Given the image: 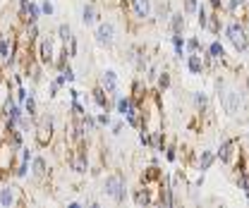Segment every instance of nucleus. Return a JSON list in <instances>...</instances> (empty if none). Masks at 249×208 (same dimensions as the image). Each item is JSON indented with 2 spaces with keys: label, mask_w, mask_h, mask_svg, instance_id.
Masks as SVG:
<instances>
[{
  "label": "nucleus",
  "mask_w": 249,
  "mask_h": 208,
  "mask_svg": "<svg viewBox=\"0 0 249 208\" xmlns=\"http://www.w3.org/2000/svg\"><path fill=\"white\" fill-rule=\"evenodd\" d=\"M213 87H216V96H218V103L223 108V113L228 118H242L245 113V105L249 103V82H247V89H242L237 82H230L225 77L218 74L213 79Z\"/></svg>",
  "instance_id": "1"
},
{
  "label": "nucleus",
  "mask_w": 249,
  "mask_h": 208,
  "mask_svg": "<svg viewBox=\"0 0 249 208\" xmlns=\"http://www.w3.org/2000/svg\"><path fill=\"white\" fill-rule=\"evenodd\" d=\"M101 194L108 196L113 204L123 206L124 201L129 199V189H127V179L123 173H108L103 182H101Z\"/></svg>",
  "instance_id": "2"
},
{
  "label": "nucleus",
  "mask_w": 249,
  "mask_h": 208,
  "mask_svg": "<svg viewBox=\"0 0 249 208\" xmlns=\"http://www.w3.org/2000/svg\"><path fill=\"white\" fill-rule=\"evenodd\" d=\"M60 48H62V43L58 41V36H55V34H41V38H38V41H36V46H34V53H36V60H38L43 67H48V69H51Z\"/></svg>",
  "instance_id": "3"
},
{
  "label": "nucleus",
  "mask_w": 249,
  "mask_h": 208,
  "mask_svg": "<svg viewBox=\"0 0 249 208\" xmlns=\"http://www.w3.org/2000/svg\"><path fill=\"white\" fill-rule=\"evenodd\" d=\"M34 137H36V146L38 149H48L55 139V115L53 113H43L34 120Z\"/></svg>",
  "instance_id": "4"
},
{
  "label": "nucleus",
  "mask_w": 249,
  "mask_h": 208,
  "mask_svg": "<svg viewBox=\"0 0 249 208\" xmlns=\"http://www.w3.org/2000/svg\"><path fill=\"white\" fill-rule=\"evenodd\" d=\"M223 29H225L228 43H230L237 53H247L249 51V34H247V27H245L242 19H230Z\"/></svg>",
  "instance_id": "5"
},
{
  "label": "nucleus",
  "mask_w": 249,
  "mask_h": 208,
  "mask_svg": "<svg viewBox=\"0 0 249 208\" xmlns=\"http://www.w3.org/2000/svg\"><path fill=\"white\" fill-rule=\"evenodd\" d=\"M93 41H96L98 48L113 51V48H115V41H118V27H115V22L101 19V22L96 24V31H93Z\"/></svg>",
  "instance_id": "6"
},
{
  "label": "nucleus",
  "mask_w": 249,
  "mask_h": 208,
  "mask_svg": "<svg viewBox=\"0 0 249 208\" xmlns=\"http://www.w3.org/2000/svg\"><path fill=\"white\" fill-rule=\"evenodd\" d=\"M27 204V196H24V189L10 179H5L0 184V206L2 208H15V206H24Z\"/></svg>",
  "instance_id": "7"
},
{
  "label": "nucleus",
  "mask_w": 249,
  "mask_h": 208,
  "mask_svg": "<svg viewBox=\"0 0 249 208\" xmlns=\"http://www.w3.org/2000/svg\"><path fill=\"white\" fill-rule=\"evenodd\" d=\"M124 10H127L139 24H146V22H151V17H154V0H127Z\"/></svg>",
  "instance_id": "8"
},
{
  "label": "nucleus",
  "mask_w": 249,
  "mask_h": 208,
  "mask_svg": "<svg viewBox=\"0 0 249 208\" xmlns=\"http://www.w3.org/2000/svg\"><path fill=\"white\" fill-rule=\"evenodd\" d=\"M237 149H240L237 139H223L216 151V160H220L223 165H232V163L237 160V156H240Z\"/></svg>",
  "instance_id": "9"
},
{
  "label": "nucleus",
  "mask_w": 249,
  "mask_h": 208,
  "mask_svg": "<svg viewBox=\"0 0 249 208\" xmlns=\"http://www.w3.org/2000/svg\"><path fill=\"white\" fill-rule=\"evenodd\" d=\"M132 201L134 206H156V191L146 184H139L137 189H132Z\"/></svg>",
  "instance_id": "10"
},
{
  "label": "nucleus",
  "mask_w": 249,
  "mask_h": 208,
  "mask_svg": "<svg viewBox=\"0 0 249 208\" xmlns=\"http://www.w3.org/2000/svg\"><path fill=\"white\" fill-rule=\"evenodd\" d=\"M29 175L36 182L46 179V175H48V160H46V156L34 153V158H31V163H29Z\"/></svg>",
  "instance_id": "11"
},
{
  "label": "nucleus",
  "mask_w": 249,
  "mask_h": 208,
  "mask_svg": "<svg viewBox=\"0 0 249 208\" xmlns=\"http://www.w3.org/2000/svg\"><path fill=\"white\" fill-rule=\"evenodd\" d=\"M91 103L96 105V108H98V110H108V113L113 110V101H110V93L103 89V87H98V84H96V87L91 89Z\"/></svg>",
  "instance_id": "12"
},
{
  "label": "nucleus",
  "mask_w": 249,
  "mask_h": 208,
  "mask_svg": "<svg viewBox=\"0 0 249 208\" xmlns=\"http://www.w3.org/2000/svg\"><path fill=\"white\" fill-rule=\"evenodd\" d=\"M189 98H192V108H194V113H199V115L211 113V98H209L206 91H192Z\"/></svg>",
  "instance_id": "13"
},
{
  "label": "nucleus",
  "mask_w": 249,
  "mask_h": 208,
  "mask_svg": "<svg viewBox=\"0 0 249 208\" xmlns=\"http://www.w3.org/2000/svg\"><path fill=\"white\" fill-rule=\"evenodd\" d=\"M98 87H103V89L108 91V93H115V91H120V79H118V72L115 69H103L101 72V77H98Z\"/></svg>",
  "instance_id": "14"
},
{
  "label": "nucleus",
  "mask_w": 249,
  "mask_h": 208,
  "mask_svg": "<svg viewBox=\"0 0 249 208\" xmlns=\"http://www.w3.org/2000/svg\"><path fill=\"white\" fill-rule=\"evenodd\" d=\"M160 179H163V170H160V165H156V163H151V165L142 173V184H146V187H151V189H156V187L160 184Z\"/></svg>",
  "instance_id": "15"
},
{
  "label": "nucleus",
  "mask_w": 249,
  "mask_h": 208,
  "mask_svg": "<svg viewBox=\"0 0 249 208\" xmlns=\"http://www.w3.org/2000/svg\"><path fill=\"white\" fill-rule=\"evenodd\" d=\"M103 17L98 15V10H96V2H84V7H82V24L84 27H96L98 22H101Z\"/></svg>",
  "instance_id": "16"
},
{
  "label": "nucleus",
  "mask_w": 249,
  "mask_h": 208,
  "mask_svg": "<svg viewBox=\"0 0 249 208\" xmlns=\"http://www.w3.org/2000/svg\"><path fill=\"white\" fill-rule=\"evenodd\" d=\"M185 65H187V69H189V74H194V77L206 74V65H204L201 53H189V55L185 58Z\"/></svg>",
  "instance_id": "17"
},
{
  "label": "nucleus",
  "mask_w": 249,
  "mask_h": 208,
  "mask_svg": "<svg viewBox=\"0 0 249 208\" xmlns=\"http://www.w3.org/2000/svg\"><path fill=\"white\" fill-rule=\"evenodd\" d=\"M213 163H216V153L211 149H201L199 151V156H196V170L199 173H209L211 168H213Z\"/></svg>",
  "instance_id": "18"
},
{
  "label": "nucleus",
  "mask_w": 249,
  "mask_h": 208,
  "mask_svg": "<svg viewBox=\"0 0 249 208\" xmlns=\"http://www.w3.org/2000/svg\"><path fill=\"white\" fill-rule=\"evenodd\" d=\"M168 27H170V34H185L187 15L182 10H173L170 12V19H168Z\"/></svg>",
  "instance_id": "19"
},
{
  "label": "nucleus",
  "mask_w": 249,
  "mask_h": 208,
  "mask_svg": "<svg viewBox=\"0 0 249 208\" xmlns=\"http://www.w3.org/2000/svg\"><path fill=\"white\" fill-rule=\"evenodd\" d=\"M170 12H173L170 2H168V0H158V2H154V17H151V19H156L158 24H168Z\"/></svg>",
  "instance_id": "20"
},
{
  "label": "nucleus",
  "mask_w": 249,
  "mask_h": 208,
  "mask_svg": "<svg viewBox=\"0 0 249 208\" xmlns=\"http://www.w3.org/2000/svg\"><path fill=\"white\" fill-rule=\"evenodd\" d=\"M43 15H41V5L36 2V0H31L29 7H27V12H24V17H22V24H31V22H38Z\"/></svg>",
  "instance_id": "21"
},
{
  "label": "nucleus",
  "mask_w": 249,
  "mask_h": 208,
  "mask_svg": "<svg viewBox=\"0 0 249 208\" xmlns=\"http://www.w3.org/2000/svg\"><path fill=\"white\" fill-rule=\"evenodd\" d=\"M170 43H173V51H175V60H185V36L182 34H173L170 36Z\"/></svg>",
  "instance_id": "22"
},
{
  "label": "nucleus",
  "mask_w": 249,
  "mask_h": 208,
  "mask_svg": "<svg viewBox=\"0 0 249 208\" xmlns=\"http://www.w3.org/2000/svg\"><path fill=\"white\" fill-rule=\"evenodd\" d=\"M204 51H206V53H209L211 58H218V60H225V62H228V53H225V46H223V43H220L218 38H216V41H211V43H209V46H206Z\"/></svg>",
  "instance_id": "23"
},
{
  "label": "nucleus",
  "mask_w": 249,
  "mask_h": 208,
  "mask_svg": "<svg viewBox=\"0 0 249 208\" xmlns=\"http://www.w3.org/2000/svg\"><path fill=\"white\" fill-rule=\"evenodd\" d=\"M170 87H173V77H170V72H168V69H160L158 77H156V89L160 91V93H165V91H170Z\"/></svg>",
  "instance_id": "24"
},
{
  "label": "nucleus",
  "mask_w": 249,
  "mask_h": 208,
  "mask_svg": "<svg viewBox=\"0 0 249 208\" xmlns=\"http://www.w3.org/2000/svg\"><path fill=\"white\" fill-rule=\"evenodd\" d=\"M223 27H225V24H223V19H220V12H211L204 31H211L213 36H220V29H223Z\"/></svg>",
  "instance_id": "25"
},
{
  "label": "nucleus",
  "mask_w": 249,
  "mask_h": 208,
  "mask_svg": "<svg viewBox=\"0 0 249 208\" xmlns=\"http://www.w3.org/2000/svg\"><path fill=\"white\" fill-rule=\"evenodd\" d=\"M55 36H58V41H60L62 46H65V43L74 36V31H72V27H70L67 22H60V24H58V29H55Z\"/></svg>",
  "instance_id": "26"
},
{
  "label": "nucleus",
  "mask_w": 249,
  "mask_h": 208,
  "mask_svg": "<svg viewBox=\"0 0 249 208\" xmlns=\"http://www.w3.org/2000/svg\"><path fill=\"white\" fill-rule=\"evenodd\" d=\"M82 124H84L87 134H98V132H101V127H98V122H96V115H91V113H87V115L82 118Z\"/></svg>",
  "instance_id": "27"
},
{
  "label": "nucleus",
  "mask_w": 249,
  "mask_h": 208,
  "mask_svg": "<svg viewBox=\"0 0 249 208\" xmlns=\"http://www.w3.org/2000/svg\"><path fill=\"white\" fill-rule=\"evenodd\" d=\"M194 15H196V24H199V29L204 31L206 29V22H209V15H211V12H209V7L201 2V5L196 7V12H194Z\"/></svg>",
  "instance_id": "28"
},
{
  "label": "nucleus",
  "mask_w": 249,
  "mask_h": 208,
  "mask_svg": "<svg viewBox=\"0 0 249 208\" xmlns=\"http://www.w3.org/2000/svg\"><path fill=\"white\" fill-rule=\"evenodd\" d=\"M87 115V105L82 101H70V118H84Z\"/></svg>",
  "instance_id": "29"
},
{
  "label": "nucleus",
  "mask_w": 249,
  "mask_h": 208,
  "mask_svg": "<svg viewBox=\"0 0 249 208\" xmlns=\"http://www.w3.org/2000/svg\"><path fill=\"white\" fill-rule=\"evenodd\" d=\"M204 51V46H201V41L196 38V36H192V38H185V53H201Z\"/></svg>",
  "instance_id": "30"
},
{
  "label": "nucleus",
  "mask_w": 249,
  "mask_h": 208,
  "mask_svg": "<svg viewBox=\"0 0 249 208\" xmlns=\"http://www.w3.org/2000/svg\"><path fill=\"white\" fill-rule=\"evenodd\" d=\"M237 187L245 191V196H247V201H249V170L237 173Z\"/></svg>",
  "instance_id": "31"
},
{
  "label": "nucleus",
  "mask_w": 249,
  "mask_h": 208,
  "mask_svg": "<svg viewBox=\"0 0 249 208\" xmlns=\"http://www.w3.org/2000/svg\"><path fill=\"white\" fill-rule=\"evenodd\" d=\"M65 51H67L70 58H79V41H77V36H72V38L65 43Z\"/></svg>",
  "instance_id": "32"
},
{
  "label": "nucleus",
  "mask_w": 249,
  "mask_h": 208,
  "mask_svg": "<svg viewBox=\"0 0 249 208\" xmlns=\"http://www.w3.org/2000/svg\"><path fill=\"white\" fill-rule=\"evenodd\" d=\"M96 122H98V127H101V129H108V127L113 124V115H110L108 110H101V113L96 115Z\"/></svg>",
  "instance_id": "33"
},
{
  "label": "nucleus",
  "mask_w": 249,
  "mask_h": 208,
  "mask_svg": "<svg viewBox=\"0 0 249 208\" xmlns=\"http://www.w3.org/2000/svg\"><path fill=\"white\" fill-rule=\"evenodd\" d=\"M163 153H165V160H168V163H178V158H180V153H178V146H175V144H165Z\"/></svg>",
  "instance_id": "34"
},
{
  "label": "nucleus",
  "mask_w": 249,
  "mask_h": 208,
  "mask_svg": "<svg viewBox=\"0 0 249 208\" xmlns=\"http://www.w3.org/2000/svg\"><path fill=\"white\" fill-rule=\"evenodd\" d=\"M60 72H62V77H65V82H67V84H74V82H77V72H74V67L65 65Z\"/></svg>",
  "instance_id": "35"
},
{
  "label": "nucleus",
  "mask_w": 249,
  "mask_h": 208,
  "mask_svg": "<svg viewBox=\"0 0 249 208\" xmlns=\"http://www.w3.org/2000/svg\"><path fill=\"white\" fill-rule=\"evenodd\" d=\"M27 96H29V89L24 87V84H19V87H15V101L22 105L24 101H27Z\"/></svg>",
  "instance_id": "36"
},
{
  "label": "nucleus",
  "mask_w": 249,
  "mask_h": 208,
  "mask_svg": "<svg viewBox=\"0 0 249 208\" xmlns=\"http://www.w3.org/2000/svg\"><path fill=\"white\" fill-rule=\"evenodd\" d=\"M38 5H41V15H43V17H53V15H55V7H53L51 0H41Z\"/></svg>",
  "instance_id": "37"
},
{
  "label": "nucleus",
  "mask_w": 249,
  "mask_h": 208,
  "mask_svg": "<svg viewBox=\"0 0 249 208\" xmlns=\"http://www.w3.org/2000/svg\"><path fill=\"white\" fill-rule=\"evenodd\" d=\"M199 7V0H182V12L185 15H194Z\"/></svg>",
  "instance_id": "38"
},
{
  "label": "nucleus",
  "mask_w": 249,
  "mask_h": 208,
  "mask_svg": "<svg viewBox=\"0 0 249 208\" xmlns=\"http://www.w3.org/2000/svg\"><path fill=\"white\" fill-rule=\"evenodd\" d=\"M123 129H124V120H115V122L110 124V134H113V137H120Z\"/></svg>",
  "instance_id": "39"
},
{
  "label": "nucleus",
  "mask_w": 249,
  "mask_h": 208,
  "mask_svg": "<svg viewBox=\"0 0 249 208\" xmlns=\"http://www.w3.org/2000/svg\"><path fill=\"white\" fill-rule=\"evenodd\" d=\"M58 91H60V87H58V84H55V82L51 79V82H48V93H46V96H48V98L53 101V98H58Z\"/></svg>",
  "instance_id": "40"
},
{
  "label": "nucleus",
  "mask_w": 249,
  "mask_h": 208,
  "mask_svg": "<svg viewBox=\"0 0 249 208\" xmlns=\"http://www.w3.org/2000/svg\"><path fill=\"white\" fill-rule=\"evenodd\" d=\"M211 12H223V0H209Z\"/></svg>",
  "instance_id": "41"
},
{
  "label": "nucleus",
  "mask_w": 249,
  "mask_h": 208,
  "mask_svg": "<svg viewBox=\"0 0 249 208\" xmlns=\"http://www.w3.org/2000/svg\"><path fill=\"white\" fill-rule=\"evenodd\" d=\"M70 98H72V101H82L84 93H82L79 89H74V87H70Z\"/></svg>",
  "instance_id": "42"
},
{
  "label": "nucleus",
  "mask_w": 249,
  "mask_h": 208,
  "mask_svg": "<svg viewBox=\"0 0 249 208\" xmlns=\"http://www.w3.org/2000/svg\"><path fill=\"white\" fill-rule=\"evenodd\" d=\"M29 2H31V0H17V7H19V17H24V12H27Z\"/></svg>",
  "instance_id": "43"
},
{
  "label": "nucleus",
  "mask_w": 249,
  "mask_h": 208,
  "mask_svg": "<svg viewBox=\"0 0 249 208\" xmlns=\"http://www.w3.org/2000/svg\"><path fill=\"white\" fill-rule=\"evenodd\" d=\"M79 206H82L79 201H70V204H67V208H79Z\"/></svg>",
  "instance_id": "44"
},
{
  "label": "nucleus",
  "mask_w": 249,
  "mask_h": 208,
  "mask_svg": "<svg viewBox=\"0 0 249 208\" xmlns=\"http://www.w3.org/2000/svg\"><path fill=\"white\" fill-rule=\"evenodd\" d=\"M2 141H5V134H2V129H0V144H2Z\"/></svg>",
  "instance_id": "45"
}]
</instances>
